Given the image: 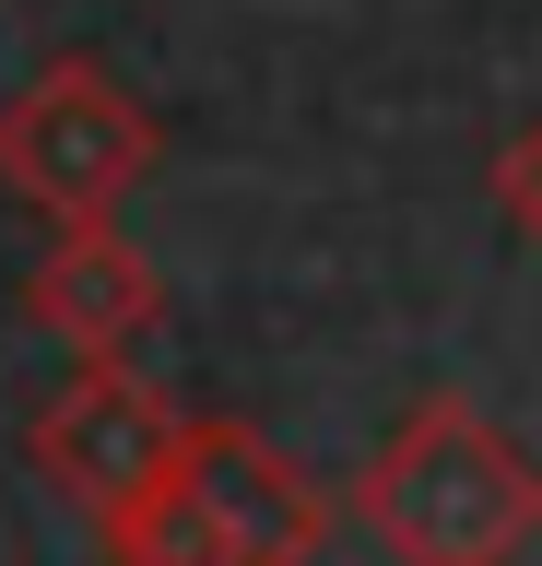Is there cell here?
Here are the masks:
<instances>
[{
	"label": "cell",
	"instance_id": "obj_2",
	"mask_svg": "<svg viewBox=\"0 0 542 566\" xmlns=\"http://www.w3.org/2000/svg\"><path fill=\"white\" fill-rule=\"evenodd\" d=\"M319 543L330 495L307 484V460H284L236 413H189L166 484L107 520L118 566H319Z\"/></svg>",
	"mask_w": 542,
	"mask_h": 566
},
{
	"label": "cell",
	"instance_id": "obj_1",
	"mask_svg": "<svg viewBox=\"0 0 542 566\" xmlns=\"http://www.w3.org/2000/svg\"><path fill=\"white\" fill-rule=\"evenodd\" d=\"M354 531L390 566H519L542 531V472L496 413L413 401L354 472Z\"/></svg>",
	"mask_w": 542,
	"mask_h": 566
},
{
	"label": "cell",
	"instance_id": "obj_3",
	"mask_svg": "<svg viewBox=\"0 0 542 566\" xmlns=\"http://www.w3.org/2000/svg\"><path fill=\"white\" fill-rule=\"evenodd\" d=\"M153 154H166L153 106L95 60H47L0 106V189L47 224H118V201L153 177Z\"/></svg>",
	"mask_w": 542,
	"mask_h": 566
},
{
	"label": "cell",
	"instance_id": "obj_6",
	"mask_svg": "<svg viewBox=\"0 0 542 566\" xmlns=\"http://www.w3.org/2000/svg\"><path fill=\"white\" fill-rule=\"evenodd\" d=\"M483 189H496V212L519 224V237L542 248V118H519V130L496 142V166H483Z\"/></svg>",
	"mask_w": 542,
	"mask_h": 566
},
{
	"label": "cell",
	"instance_id": "obj_5",
	"mask_svg": "<svg viewBox=\"0 0 542 566\" xmlns=\"http://www.w3.org/2000/svg\"><path fill=\"white\" fill-rule=\"evenodd\" d=\"M24 307H36V331L72 366H130L166 331V272L118 224H60L36 248V272H24Z\"/></svg>",
	"mask_w": 542,
	"mask_h": 566
},
{
	"label": "cell",
	"instance_id": "obj_4",
	"mask_svg": "<svg viewBox=\"0 0 542 566\" xmlns=\"http://www.w3.org/2000/svg\"><path fill=\"white\" fill-rule=\"evenodd\" d=\"M178 437H189V413L142 378V366H72V389H47V413L24 424V460L107 531L130 495L166 484Z\"/></svg>",
	"mask_w": 542,
	"mask_h": 566
}]
</instances>
